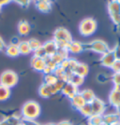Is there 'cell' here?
I'll use <instances>...</instances> for the list:
<instances>
[{
  "label": "cell",
  "mask_w": 120,
  "mask_h": 125,
  "mask_svg": "<svg viewBox=\"0 0 120 125\" xmlns=\"http://www.w3.org/2000/svg\"><path fill=\"white\" fill-rule=\"evenodd\" d=\"M72 40L70 33L64 27L57 28L53 34V41L58 49H67L68 43Z\"/></svg>",
  "instance_id": "obj_1"
},
{
  "label": "cell",
  "mask_w": 120,
  "mask_h": 125,
  "mask_svg": "<svg viewBox=\"0 0 120 125\" xmlns=\"http://www.w3.org/2000/svg\"><path fill=\"white\" fill-rule=\"evenodd\" d=\"M40 114V106L35 101H28L22 107V115L26 120H35Z\"/></svg>",
  "instance_id": "obj_2"
},
{
  "label": "cell",
  "mask_w": 120,
  "mask_h": 125,
  "mask_svg": "<svg viewBox=\"0 0 120 125\" xmlns=\"http://www.w3.org/2000/svg\"><path fill=\"white\" fill-rule=\"evenodd\" d=\"M18 79H19L18 75L15 72L11 70H7L5 72H3L0 76V84L11 89L17 84Z\"/></svg>",
  "instance_id": "obj_3"
},
{
  "label": "cell",
  "mask_w": 120,
  "mask_h": 125,
  "mask_svg": "<svg viewBox=\"0 0 120 125\" xmlns=\"http://www.w3.org/2000/svg\"><path fill=\"white\" fill-rule=\"evenodd\" d=\"M96 28H97V22L92 18H86L83 20L79 26L80 33L84 37H88L92 35L96 31Z\"/></svg>",
  "instance_id": "obj_4"
},
{
  "label": "cell",
  "mask_w": 120,
  "mask_h": 125,
  "mask_svg": "<svg viewBox=\"0 0 120 125\" xmlns=\"http://www.w3.org/2000/svg\"><path fill=\"white\" fill-rule=\"evenodd\" d=\"M108 10L115 25L120 26V0H112L108 4Z\"/></svg>",
  "instance_id": "obj_5"
},
{
  "label": "cell",
  "mask_w": 120,
  "mask_h": 125,
  "mask_svg": "<svg viewBox=\"0 0 120 125\" xmlns=\"http://www.w3.org/2000/svg\"><path fill=\"white\" fill-rule=\"evenodd\" d=\"M88 49L90 51L94 52H97V53H99V54H104L105 52H107L110 49L108 47V44L106 43L103 40H100V39H96V40H93L92 42H90L88 45Z\"/></svg>",
  "instance_id": "obj_6"
},
{
  "label": "cell",
  "mask_w": 120,
  "mask_h": 125,
  "mask_svg": "<svg viewBox=\"0 0 120 125\" xmlns=\"http://www.w3.org/2000/svg\"><path fill=\"white\" fill-rule=\"evenodd\" d=\"M91 108H92V113L93 115H103L106 109V105L104 102L99 98L95 97L94 100L90 103Z\"/></svg>",
  "instance_id": "obj_7"
},
{
  "label": "cell",
  "mask_w": 120,
  "mask_h": 125,
  "mask_svg": "<svg viewBox=\"0 0 120 125\" xmlns=\"http://www.w3.org/2000/svg\"><path fill=\"white\" fill-rule=\"evenodd\" d=\"M115 60L116 59H115L113 50H109L107 52H105L104 54H102V56L100 58V63L104 67L111 68L113 63L115 62Z\"/></svg>",
  "instance_id": "obj_8"
},
{
  "label": "cell",
  "mask_w": 120,
  "mask_h": 125,
  "mask_svg": "<svg viewBox=\"0 0 120 125\" xmlns=\"http://www.w3.org/2000/svg\"><path fill=\"white\" fill-rule=\"evenodd\" d=\"M77 93H79L78 87L74 86L70 82H66L65 85H64V87H63L62 91H61V94L63 95H65V96H67L69 99H71Z\"/></svg>",
  "instance_id": "obj_9"
},
{
  "label": "cell",
  "mask_w": 120,
  "mask_h": 125,
  "mask_svg": "<svg viewBox=\"0 0 120 125\" xmlns=\"http://www.w3.org/2000/svg\"><path fill=\"white\" fill-rule=\"evenodd\" d=\"M30 64H31V67L33 69H35L37 71H40V72H43L45 67H46L45 59L36 57V56H33V58L31 59V62H30Z\"/></svg>",
  "instance_id": "obj_10"
},
{
  "label": "cell",
  "mask_w": 120,
  "mask_h": 125,
  "mask_svg": "<svg viewBox=\"0 0 120 125\" xmlns=\"http://www.w3.org/2000/svg\"><path fill=\"white\" fill-rule=\"evenodd\" d=\"M103 118V124L104 125H115L120 121L119 114L117 113H107L102 115Z\"/></svg>",
  "instance_id": "obj_11"
},
{
  "label": "cell",
  "mask_w": 120,
  "mask_h": 125,
  "mask_svg": "<svg viewBox=\"0 0 120 125\" xmlns=\"http://www.w3.org/2000/svg\"><path fill=\"white\" fill-rule=\"evenodd\" d=\"M68 53H74V54H77V53H80L81 52H83L84 50V45L82 44L81 42L79 41H71L68 43Z\"/></svg>",
  "instance_id": "obj_12"
},
{
  "label": "cell",
  "mask_w": 120,
  "mask_h": 125,
  "mask_svg": "<svg viewBox=\"0 0 120 125\" xmlns=\"http://www.w3.org/2000/svg\"><path fill=\"white\" fill-rule=\"evenodd\" d=\"M39 94L43 98H49V97H51L52 95L54 94V92H53L52 85L42 83L40 89H39Z\"/></svg>",
  "instance_id": "obj_13"
},
{
  "label": "cell",
  "mask_w": 120,
  "mask_h": 125,
  "mask_svg": "<svg viewBox=\"0 0 120 125\" xmlns=\"http://www.w3.org/2000/svg\"><path fill=\"white\" fill-rule=\"evenodd\" d=\"M42 46H43V49H44V51L47 54V57H51V56H53V54H55L57 52L58 48L53 40L47 41L46 43H44Z\"/></svg>",
  "instance_id": "obj_14"
},
{
  "label": "cell",
  "mask_w": 120,
  "mask_h": 125,
  "mask_svg": "<svg viewBox=\"0 0 120 125\" xmlns=\"http://www.w3.org/2000/svg\"><path fill=\"white\" fill-rule=\"evenodd\" d=\"M72 73L76 74V75H78V76H81V77H83L84 78L87 74H88V66H87V64H85L84 62H79L76 64V66L74 67L73 69Z\"/></svg>",
  "instance_id": "obj_15"
},
{
  "label": "cell",
  "mask_w": 120,
  "mask_h": 125,
  "mask_svg": "<svg viewBox=\"0 0 120 125\" xmlns=\"http://www.w3.org/2000/svg\"><path fill=\"white\" fill-rule=\"evenodd\" d=\"M109 102L113 106H115L117 110L120 109V94L116 91L113 90L109 95Z\"/></svg>",
  "instance_id": "obj_16"
},
{
  "label": "cell",
  "mask_w": 120,
  "mask_h": 125,
  "mask_svg": "<svg viewBox=\"0 0 120 125\" xmlns=\"http://www.w3.org/2000/svg\"><path fill=\"white\" fill-rule=\"evenodd\" d=\"M5 52L8 56L10 57H16L20 54L19 48H18V43H11L7 45L5 48Z\"/></svg>",
  "instance_id": "obj_17"
},
{
  "label": "cell",
  "mask_w": 120,
  "mask_h": 125,
  "mask_svg": "<svg viewBox=\"0 0 120 125\" xmlns=\"http://www.w3.org/2000/svg\"><path fill=\"white\" fill-rule=\"evenodd\" d=\"M70 100H71V104H72V106L74 108H76L77 110L80 109V108L85 104V101H84V99L83 98V96L81 95L80 93H77Z\"/></svg>",
  "instance_id": "obj_18"
},
{
  "label": "cell",
  "mask_w": 120,
  "mask_h": 125,
  "mask_svg": "<svg viewBox=\"0 0 120 125\" xmlns=\"http://www.w3.org/2000/svg\"><path fill=\"white\" fill-rule=\"evenodd\" d=\"M84 81V78L81 77V76H78L74 73H70L68 75V82H70L71 84H73L74 86L76 87H80L81 85H83Z\"/></svg>",
  "instance_id": "obj_19"
},
{
  "label": "cell",
  "mask_w": 120,
  "mask_h": 125,
  "mask_svg": "<svg viewBox=\"0 0 120 125\" xmlns=\"http://www.w3.org/2000/svg\"><path fill=\"white\" fill-rule=\"evenodd\" d=\"M37 9L41 12H49L51 10V2L45 0H36L35 2Z\"/></svg>",
  "instance_id": "obj_20"
},
{
  "label": "cell",
  "mask_w": 120,
  "mask_h": 125,
  "mask_svg": "<svg viewBox=\"0 0 120 125\" xmlns=\"http://www.w3.org/2000/svg\"><path fill=\"white\" fill-rule=\"evenodd\" d=\"M18 32L21 36H26L30 32V25L26 21H21L18 24Z\"/></svg>",
  "instance_id": "obj_21"
},
{
  "label": "cell",
  "mask_w": 120,
  "mask_h": 125,
  "mask_svg": "<svg viewBox=\"0 0 120 125\" xmlns=\"http://www.w3.org/2000/svg\"><path fill=\"white\" fill-rule=\"evenodd\" d=\"M87 119V125H103L102 115H92Z\"/></svg>",
  "instance_id": "obj_22"
},
{
  "label": "cell",
  "mask_w": 120,
  "mask_h": 125,
  "mask_svg": "<svg viewBox=\"0 0 120 125\" xmlns=\"http://www.w3.org/2000/svg\"><path fill=\"white\" fill-rule=\"evenodd\" d=\"M80 94L83 96V98L84 99L85 103H91L94 100L95 97H96L94 92L92 90H89V89H85L83 92H81Z\"/></svg>",
  "instance_id": "obj_23"
},
{
  "label": "cell",
  "mask_w": 120,
  "mask_h": 125,
  "mask_svg": "<svg viewBox=\"0 0 120 125\" xmlns=\"http://www.w3.org/2000/svg\"><path fill=\"white\" fill-rule=\"evenodd\" d=\"M18 48H19V52H20V54H28L32 52L30 47H29V44L27 41H22L18 43Z\"/></svg>",
  "instance_id": "obj_24"
},
{
  "label": "cell",
  "mask_w": 120,
  "mask_h": 125,
  "mask_svg": "<svg viewBox=\"0 0 120 125\" xmlns=\"http://www.w3.org/2000/svg\"><path fill=\"white\" fill-rule=\"evenodd\" d=\"M80 113L83 115L85 118H89L90 116H92L93 113H92V108H91V105H90V103H85V104L79 109Z\"/></svg>",
  "instance_id": "obj_25"
},
{
  "label": "cell",
  "mask_w": 120,
  "mask_h": 125,
  "mask_svg": "<svg viewBox=\"0 0 120 125\" xmlns=\"http://www.w3.org/2000/svg\"><path fill=\"white\" fill-rule=\"evenodd\" d=\"M11 96V89L0 84V101H6Z\"/></svg>",
  "instance_id": "obj_26"
},
{
  "label": "cell",
  "mask_w": 120,
  "mask_h": 125,
  "mask_svg": "<svg viewBox=\"0 0 120 125\" xmlns=\"http://www.w3.org/2000/svg\"><path fill=\"white\" fill-rule=\"evenodd\" d=\"M57 81V78L54 76L53 73L45 74L44 76V83L48 84V85H53Z\"/></svg>",
  "instance_id": "obj_27"
},
{
  "label": "cell",
  "mask_w": 120,
  "mask_h": 125,
  "mask_svg": "<svg viewBox=\"0 0 120 125\" xmlns=\"http://www.w3.org/2000/svg\"><path fill=\"white\" fill-rule=\"evenodd\" d=\"M65 83H66V81L61 80V79H57V81L53 84V85H52L53 89V92H54V94H58V93H61V91H62Z\"/></svg>",
  "instance_id": "obj_28"
},
{
  "label": "cell",
  "mask_w": 120,
  "mask_h": 125,
  "mask_svg": "<svg viewBox=\"0 0 120 125\" xmlns=\"http://www.w3.org/2000/svg\"><path fill=\"white\" fill-rule=\"evenodd\" d=\"M27 42H28V44H29V47H30L32 52L36 51L37 49H39L40 47L42 46L40 41L39 39H37V38H31V39H29Z\"/></svg>",
  "instance_id": "obj_29"
},
{
  "label": "cell",
  "mask_w": 120,
  "mask_h": 125,
  "mask_svg": "<svg viewBox=\"0 0 120 125\" xmlns=\"http://www.w3.org/2000/svg\"><path fill=\"white\" fill-rule=\"evenodd\" d=\"M34 56L39 58H42V59H45V58L47 57V54H46V52H45L44 49H43V46L40 47L39 49H37L36 51H34Z\"/></svg>",
  "instance_id": "obj_30"
},
{
  "label": "cell",
  "mask_w": 120,
  "mask_h": 125,
  "mask_svg": "<svg viewBox=\"0 0 120 125\" xmlns=\"http://www.w3.org/2000/svg\"><path fill=\"white\" fill-rule=\"evenodd\" d=\"M50 58H51V59H52L53 61L55 62L57 65H60V63H61V62L65 60V58H63L62 56L59 54V53H57V52H56L55 54H53V56H51Z\"/></svg>",
  "instance_id": "obj_31"
},
{
  "label": "cell",
  "mask_w": 120,
  "mask_h": 125,
  "mask_svg": "<svg viewBox=\"0 0 120 125\" xmlns=\"http://www.w3.org/2000/svg\"><path fill=\"white\" fill-rule=\"evenodd\" d=\"M111 68L114 71V73H120V60H115Z\"/></svg>",
  "instance_id": "obj_32"
},
{
  "label": "cell",
  "mask_w": 120,
  "mask_h": 125,
  "mask_svg": "<svg viewBox=\"0 0 120 125\" xmlns=\"http://www.w3.org/2000/svg\"><path fill=\"white\" fill-rule=\"evenodd\" d=\"M112 81L115 85H119L120 84V73H114L112 77Z\"/></svg>",
  "instance_id": "obj_33"
},
{
  "label": "cell",
  "mask_w": 120,
  "mask_h": 125,
  "mask_svg": "<svg viewBox=\"0 0 120 125\" xmlns=\"http://www.w3.org/2000/svg\"><path fill=\"white\" fill-rule=\"evenodd\" d=\"M113 52H114V54H115V59L116 60H120V43H118L115 48L113 50Z\"/></svg>",
  "instance_id": "obj_34"
},
{
  "label": "cell",
  "mask_w": 120,
  "mask_h": 125,
  "mask_svg": "<svg viewBox=\"0 0 120 125\" xmlns=\"http://www.w3.org/2000/svg\"><path fill=\"white\" fill-rule=\"evenodd\" d=\"M24 120H25L22 121V122L25 125H39L35 120H26V119H24Z\"/></svg>",
  "instance_id": "obj_35"
},
{
  "label": "cell",
  "mask_w": 120,
  "mask_h": 125,
  "mask_svg": "<svg viewBox=\"0 0 120 125\" xmlns=\"http://www.w3.org/2000/svg\"><path fill=\"white\" fill-rule=\"evenodd\" d=\"M11 1H15L16 3H18V4H20L22 6H26L29 4V2L31 0H11Z\"/></svg>",
  "instance_id": "obj_36"
},
{
  "label": "cell",
  "mask_w": 120,
  "mask_h": 125,
  "mask_svg": "<svg viewBox=\"0 0 120 125\" xmlns=\"http://www.w3.org/2000/svg\"><path fill=\"white\" fill-rule=\"evenodd\" d=\"M5 48H6L5 42H4V40L2 39V37H0V52H1V51H4Z\"/></svg>",
  "instance_id": "obj_37"
},
{
  "label": "cell",
  "mask_w": 120,
  "mask_h": 125,
  "mask_svg": "<svg viewBox=\"0 0 120 125\" xmlns=\"http://www.w3.org/2000/svg\"><path fill=\"white\" fill-rule=\"evenodd\" d=\"M56 125H73V124L70 121H68V120H62V121L58 122Z\"/></svg>",
  "instance_id": "obj_38"
},
{
  "label": "cell",
  "mask_w": 120,
  "mask_h": 125,
  "mask_svg": "<svg viewBox=\"0 0 120 125\" xmlns=\"http://www.w3.org/2000/svg\"><path fill=\"white\" fill-rule=\"evenodd\" d=\"M11 1V0H0V5L3 7V6H5V5H7V4H9Z\"/></svg>",
  "instance_id": "obj_39"
},
{
  "label": "cell",
  "mask_w": 120,
  "mask_h": 125,
  "mask_svg": "<svg viewBox=\"0 0 120 125\" xmlns=\"http://www.w3.org/2000/svg\"><path fill=\"white\" fill-rule=\"evenodd\" d=\"M114 90L120 94V84H119V85H115V88H114Z\"/></svg>",
  "instance_id": "obj_40"
},
{
  "label": "cell",
  "mask_w": 120,
  "mask_h": 125,
  "mask_svg": "<svg viewBox=\"0 0 120 125\" xmlns=\"http://www.w3.org/2000/svg\"><path fill=\"white\" fill-rule=\"evenodd\" d=\"M0 125H10V123L7 121V120H1V121H0Z\"/></svg>",
  "instance_id": "obj_41"
},
{
  "label": "cell",
  "mask_w": 120,
  "mask_h": 125,
  "mask_svg": "<svg viewBox=\"0 0 120 125\" xmlns=\"http://www.w3.org/2000/svg\"><path fill=\"white\" fill-rule=\"evenodd\" d=\"M44 125H56V124H53V123H46V124Z\"/></svg>",
  "instance_id": "obj_42"
},
{
  "label": "cell",
  "mask_w": 120,
  "mask_h": 125,
  "mask_svg": "<svg viewBox=\"0 0 120 125\" xmlns=\"http://www.w3.org/2000/svg\"><path fill=\"white\" fill-rule=\"evenodd\" d=\"M115 125H120V121H118V122H117V123H115Z\"/></svg>",
  "instance_id": "obj_43"
},
{
  "label": "cell",
  "mask_w": 120,
  "mask_h": 125,
  "mask_svg": "<svg viewBox=\"0 0 120 125\" xmlns=\"http://www.w3.org/2000/svg\"><path fill=\"white\" fill-rule=\"evenodd\" d=\"M117 112H118V114H119V118H120V109L117 110Z\"/></svg>",
  "instance_id": "obj_44"
},
{
  "label": "cell",
  "mask_w": 120,
  "mask_h": 125,
  "mask_svg": "<svg viewBox=\"0 0 120 125\" xmlns=\"http://www.w3.org/2000/svg\"><path fill=\"white\" fill-rule=\"evenodd\" d=\"M45 1H48V2H52L53 0H45Z\"/></svg>",
  "instance_id": "obj_45"
},
{
  "label": "cell",
  "mask_w": 120,
  "mask_h": 125,
  "mask_svg": "<svg viewBox=\"0 0 120 125\" xmlns=\"http://www.w3.org/2000/svg\"><path fill=\"white\" fill-rule=\"evenodd\" d=\"M19 125H25V124H24V123H23V122H22V121H21V123H20V124H19Z\"/></svg>",
  "instance_id": "obj_46"
},
{
  "label": "cell",
  "mask_w": 120,
  "mask_h": 125,
  "mask_svg": "<svg viewBox=\"0 0 120 125\" xmlns=\"http://www.w3.org/2000/svg\"><path fill=\"white\" fill-rule=\"evenodd\" d=\"M1 9H2V6L0 5V10H1Z\"/></svg>",
  "instance_id": "obj_47"
},
{
  "label": "cell",
  "mask_w": 120,
  "mask_h": 125,
  "mask_svg": "<svg viewBox=\"0 0 120 125\" xmlns=\"http://www.w3.org/2000/svg\"><path fill=\"white\" fill-rule=\"evenodd\" d=\"M103 125H104V124H103Z\"/></svg>",
  "instance_id": "obj_48"
}]
</instances>
